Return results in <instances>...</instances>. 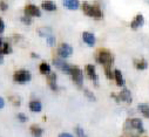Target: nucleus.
<instances>
[{"mask_svg": "<svg viewBox=\"0 0 149 137\" xmlns=\"http://www.w3.org/2000/svg\"><path fill=\"white\" fill-rule=\"evenodd\" d=\"M125 130L128 131V134L133 135L134 131H136V134H142L144 132V128H143V123L140 118H130L127 120L125 123Z\"/></svg>", "mask_w": 149, "mask_h": 137, "instance_id": "1", "label": "nucleus"}, {"mask_svg": "<svg viewBox=\"0 0 149 137\" xmlns=\"http://www.w3.org/2000/svg\"><path fill=\"white\" fill-rule=\"evenodd\" d=\"M96 61L101 64H103V67H111L113 64V61H114V56L107 49H99L96 55Z\"/></svg>", "mask_w": 149, "mask_h": 137, "instance_id": "2", "label": "nucleus"}, {"mask_svg": "<svg viewBox=\"0 0 149 137\" xmlns=\"http://www.w3.org/2000/svg\"><path fill=\"white\" fill-rule=\"evenodd\" d=\"M82 11L86 15L92 17L94 19H101L103 17L102 11L97 5H91L88 3H84L82 4Z\"/></svg>", "mask_w": 149, "mask_h": 137, "instance_id": "3", "label": "nucleus"}, {"mask_svg": "<svg viewBox=\"0 0 149 137\" xmlns=\"http://www.w3.org/2000/svg\"><path fill=\"white\" fill-rule=\"evenodd\" d=\"M72 76V80L73 82L75 83L78 87H82L84 84V74H82V71L80 69V67L78 66H72V69H70V74Z\"/></svg>", "mask_w": 149, "mask_h": 137, "instance_id": "4", "label": "nucleus"}, {"mask_svg": "<svg viewBox=\"0 0 149 137\" xmlns=\"http://www.w3.org/2000/svg\"><path fill=\"white\" fill-rule=\"evenodd\" d=\"M31 79H32V74L26 69H19V71L14 72V74H13V80L18 83L29 82Z\"/></svg>", "mask_w": 149, "mask_h": 137, "instance_id": "5", "label": "nucleus"}, {"mask_svg": "<svg viewBox=\"0 0 149 137\" xmlns=\"http://www.w3.org/2000/svg\"><path fill=\"white\" fill-rule=\"evenodd\" d=\"M56 52H58L59 57H61V59H67V57H69V56L73 54V47H72L70 45L66 44V42H62V44L59 45Z\"/></svg>", "mask_w": 149, "mask_h": 137, "instance_id": "6", "label": "nucleus"}, {"mask_svg": "<svg viewBox=\"0 0 149 137\" xmlns=\"http://www.w3.org/2000/svg\"><path fill=\"white\" fill-rule=\"evenodd\" d=\"M53 64L56 68H59L60 71H62L65 74H68V75L70 74L72 66L69 63H67L66 61H63V59H61V57H54L53 59Z\"/></svg>", "mask_w": 149, "mask_h": 137, "instance_id": "7", "label": "nucleus"}, {"mask_svg": "<svg viewBox=\"0 0 149 137\" xmlns=\"http://www.w3.org/2000/svg\"><path fill=\"white\" fill-rule=\"evenodd\" d=\"M24 15H27V17H41V11L38 6H35L33 4H27L24 8Z\"/></svg>", "mask_w": 149, "mask_h": 137, "instance_id": "8", "label": "nucleus"}, {"mask_svg": "<svg viewBox=\"0 0 149 137\" xmlns=\"http://www.w3.org/2000/svg\"><path fill=\"white\" fill-rule=\"evenodd\" d=\"M85 71H86L87 75H88V77L94 82V84L97 86V84H99V76H97L96 71H95V66L88 63V64H86V67H85Z\"/></svg>", "mask_w": 149, "mask_h": 137, "instance_id": "9", "label": "nucleus"}, {"mask_svg": "<svg viewBox=\"0 0 149 137\" xmlns=\"http://www.w3.org/2000/svg\"><path fill=\"white\" fill-rule=\"evenodd\" d=\"M82 40L88 46H94L95 45V35L91 32H84L82 33Z\"/></svg>", "mask_w": 149, "mask_h": 137, "instance_id": "10", "label": "nucleus"}, {"mask_svg": "<svg viewBox=\"0 0 149 137\" xmlns=\"http://www.w3.org/2000/svg\"><path fill=\"white\" fill-rule=\"evenodd\" d=\"M119 97H120V101H123V102H126V103H132V101H133L132 100V93L127 88H125L120 91Z\"/></svg>", "mask_w": 149, "mask_h": 137, "instance_id": "11", "label": "nucleus"}, {"mask_svg": "<svg viewBox=\"0 0 149 137\" xmlns=\"http://www.w3.org/2000/svg\"><path fill=\"white\" fill-rule=\"evenodd\" d=\"M47 83H48V86L52 90H58L59 89V87L56 84V74L55 73L52 72L49 75H47Z\"/></svg>", "mask_w": 149, "mask_h": 137, "instance_id": "12", "label": "nucleus"}, {"mask_svg": "<svg viewBox=\"0 0 149 137\" xmlns=\"http://www.w3.org/2000/svg\"><path fill=\"white\" fill-rule=\"evenodd\" d=\"M143 24H144V18H143V15H142V14H137V15L135 17V19L132 21L130 27H132L133 29H137V28L141 27Z\"/></svg>", "mask_w": 149, "mask_h": 137, "instance_id": "13", "label": "nucleus"}, {"mask_svg": "<svg viewBox=\"0 0 149 137\" xmlns=\"http://www.w3.org/2000/svg\"><path fill=\"white\" fill-rule=\"evenodd\" d=\"M63 6L68 10H72V11H75L80 7V1L79 0H66Z\"/></svg>", "mask_w": 149, "mask_h": 137, "instance_id": "14", "label": "nucleus"}, {"mask_svg": "<svg viewBox=\"0 0 149 137\" xmlns=\"http://www.w3.org/2000/svg\"><path fill=\"white\" fill-rule=\"evenodd\" d=\"M42 109V104L40 101H36V100H33L29 102V110L33 111V113H39L41 111Z\"/></svg>", "mask_w": 149, "mask_h": 137, "instance_id": "15", "label": "nucleus"}, {"mask_svg": "<svg viewBox=\"0 0 149 137\" xmlns=\"http://www.w3.org/2000/svg\"><path fill=\"white\" fill-rule=\"evenodd\" d=\"M38 34L40 37H44V38H48V37H51V35H53V29L51 28V27H47V26H45V27H40L39 29H38Z\"/></svg>", "mask_w": 149, "mask_h": 137, "instance_id": "16", "label": "nucleus"}, {"mask_svg": "<svg viewBox=\"0 0 149 137\" xmlns=\"http://www.w3.org/2000/svg\"><path fill=\"white\" fill-rule=\"evenodd\" d=\"M114 80L116 81V84L119 87H123L125 86V79L122 76V73L120 69H114Z\"/></svg>", "mask_w": 149, "mask_h": 137, "instance_id": "17", "label": "nucleus"}, {"mask_svg": "<svg viewBox=\"0 0 149 137\" xmlns=\"http://www.w3.org/2000/svg\"><path fill=\"white\" fill-rule=\"evenodd\" d=\"M41 7L45 10V11H48V12H53L56 10V5L54 1H51V0H45L41 4Z\"/></svg>", "mask_w": 149, "mask_h": 137, "instance_id": "18", "label": "nucleus"}, {"mask_svg": "<svg viewBox=\"0 0 149 137\" xmlns=\"http://www.w3.org/2000/svg\"><path fill=\"white\" fill-rule=\"evenodd\" d=\"M39 71H40V74L42 75H49L52 72H51V66L47 63V62H41L40 66H39Z\"/></svg>", "mask_w": 149, "mask_h": 137, "instance_id": "19", "label": "nucleus"}, {"mask_svg": "<svg viewBox=\"0 0 149 137\" xmlns=\"http://www.w3.org/2000/svg\"><path fill=\"white\" fill-rule=\"evenodd\" d=\"M137 109H139V111H140L144 117L149 118V104H147V103H141V104L137 106Z\"/></svg>", "mask_w": 149, "mask_h": 137, "instance_id": "20", "label": "nucleus"}, {"mask_svg": "<svg viewBox=\"0 0 149 137\" xmlns=\"http://www.w3.org/2000/svg\"><path fill=\"white\" fill-rule=\"evenodd\" d=\"M42 132H44V130L38 125H32L31 127V134H32L33 137H41Z\"/></svg>", "mask_w": 149, "mask_h": 137, "instance_id": "21", "label": "nucleus"}, {"mask_svg": "<svg viewBox=\"0 0 149 137\" xmlns=\"http://www.w3.org/2000/svg\"><path fill=\"white\" fill-rule=\"evenodd\" d=\"M134 64H135V67L137 68L139 71H143V69H146V68L148 67V63H147L146 60H135Z\"/></svg>", "mask_w": 149, "mask_h": 137, "instance_id": "22", "label": "nucleus"}, {"mask_svg": "<svg viewBox=\"0 0 149 137\" xmlns=\"http://www.w3.org/2000/svg\"><path fill=\"white\" fill-rule=\"evenodd\" d=\"M0 53L1 54H11L12 53V47H11V45L8 44V42H4V45H3V48H1V51H0Z\"/></svg>", "mask_w": 149, "mask_h": 137, "instance_id": "23", "label": "nucleus"}, {"mask_svg": "<svg viewBox=\"0 0 149 137\" xmlns=\"http://www.w3.org/2000/svg\"><path fill=\"white\" fill-rule=\"evenodd\" d=\"M104 74L109 80H113L114 79V71L110 69V67H104Z\"/></svg>", "mask_w": 149, "mask_h": 137, "instance_id": "24", "label": "nucleus"}, {"mask_svg": "<svg viewBox=\"0 0 149 137\" xmlns=\"http://www.w3.org/2000/svg\"><path fill=\"white\" fill-rule=\"evenodd\" d=\"M84 93H85V95H86V97L89 100V101H95L96 100V97H95V95L89 90V89H84Z\"/></svg>", "mask_w": 149, "mask_h": 137, "instance_id": "25", "label": "nucleus"}, {"mask_svg": "<svg viewBox=\"0 0 149 137\" xmlns=\"http://www.w3.org/2000/svg\"><path fill=\"white\" fill-rule=\"evenodd\" d=\"M46 41H47V45L49 46V47H54L55 46V37H54V34L53 35H51V37H48L47 39H46Z\"/></svg>", "mask_w": 149, "mask_h": 137, "instance_id": "26", "label": "nucleus"}, {"mask_svg": "<svg viewBox=\"0 0 149 137\" xmlns=\"http://www.w3.org/2000/svg\"><path fill=\"white\" fill-rule=\"evenodd\" d=\"M20 21L22 24H25V25H31L32 24V18L31 17H27V15H22L20 18Z\"/></svg>", "mask_w": 149, "mask_h": 137, "instance_id": "27", "label": "nucleus"}, {"mask_svg": "<svg viewBox=\"0 0 149 137\" xmlns=\"http://www.w3.org/2000/svg\"><path fill=\"white\" fill-rule=\"evenodd\" d=\"M75 132H77L78 137H87V135L85 134V131H84V129L81 127H77L75 128Z\"/></svg>", "mask_w": 149, "mask_h": 137, "instance_id": "28", "label": "nucleus"}, {"mask_svg": "<svg viewBox=\"0 0 149 137\" xmlns=\"http://www.w3.org/2000/svg\"><path fill=\"white\" fill-rule=\"evenodd\" d=\"M10 101L12 102V103L14 104V106H20V103H21V100L19 98V97H15V96H11L10 97Z\"/></svg>", "mask_w": 149, "mask_h": 137, "instance_id": "29", "label": "nucleus"}, {"mask_svg": "<svg viewBox=\"0 0 149 137\" xmlns=\"http://www.w3.org/2000/svg\"><path fill=\"white\" fill-rule=\"evenodd\" d=\"M8 8V5L6 1H4V0H0V11H7Z\"/></svg>", "mask_w": 149, "mask_h": 137, "instance_id": "30", "label": "nucleus"}, {"mask_svg": "<svg viewBox=\"0 0 149 137\" xmlns=\"http://www.w3.org/2000/svg\"><path fill=\"white\" fill-rule=\"evenodd\" d=\"M17 117H18V120L20 121V122H26L28 118H27V116L25 115V114H22V113H19L18 115H17Z\"/></svg>", "mask_w": 149, "mask_h": 137, "instance_id": "31", "label": "nucleus"}, {"mask_svg": "<svg viewBox=\"0 0 149 137\" xmlns=\"http://www.w3.org/2000/svg\"><path fill=\"white\" fill-rule=\"evenodd\" d=\"M4 30H5V22L1 18H0V34L4 33Z\"/></svg>", "mask_w": 149, "mask_h": 137, "instance_id": "32", "label": "nucleus"}, {"mask_svg": "<svg viewBox=\"0 0 149 137\" xmlns=\"http://www.w3.org/2000/svg\"><path fill=\"white\" fill-rule=\"evenodd\" d=\"M59 137H73V135H70L68 132H62V134L59 135Z\"/></svg>", "mask_w": 149, "mask_h": 137, "instance_id": "33", "label": "nucleus"}, {"mask_svg": "<svg viewBox=\"0 0 149 137\" xmlns=\"http://www.w3.org/2000/svg\"><path fill=\"white\" fill-rule=\"evenodd\" d=\"M5 107V101H4V98L0 96V109H3Z\"/></svg>", "mask_w": 149, "mask_h": 137, "instance_id": "34", "label": "nucleus"}, {"mask_svg": "<svg viewBox=\"0 0 149 137\" xmlns=\"http://www.w3.org/2000/svg\"><path fill=\"white\" fill-rule=\"evenodd\" d=\"M31 56H32V57H35V59H39V57H40L39 54H36V53H31Z\"/></svg>", "mask_w": 149, "mask_h": 137, "instance_id": "35", "label": "nucleus"}, {"mask_svg": "<svg viewBox=\"0 0 149 137\" xmlns=\"http://www.w3.org/2000/svg\"><path fill=\"white\" fill-rule=\"evenodd\" d=\"M4 63V54L0 53V64H3Z\"/></svg>", "mask_w": 149, "mask_h": 137, "instance_id": "36", "label": "nucleus"}, {"mask_svg": "<svg viewBox=\"0 0 149 137\" xmlns=\"http://www.w3.org/2000/svg\"><path fill=\"white\" fill-rule=\"evenodd\" d=\"M3 45H4V42L1 41V39H0V51H1V48H3Z\"/></svg>", "mask_w": 149, "mask_h": 137, "instance_id": "37", "label": "nucleus"}]
</instances>
